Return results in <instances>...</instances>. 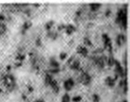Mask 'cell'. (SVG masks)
Returning a JSON list of instances; mask_svg holds the SVG:
<instances>
[{"mask_svg": "<svg viewBox=\"0 0 130 102\" xmlns=\"http://www.w3.org/2000/svg\"><path fill=\"white\" fill-rule=\"evenodd\" d=\"M127 16H126V9L120 8L117 12V17L115 22L120 24V26H123L124 28H126V23H127Z\"/></svg>", "mask_w": 130, "mask_h": 102, "instance_id": "6da1fadb", "label": "cell"}, {"mask_svg": "<svg viewBox=\"0 0 130 102\" xmlns=\"http://www.w3.org/2000/svg\"><path fill=\"white\" fill-rule=\"evenodd\" d=\"M3 82H4L5 85L9 88L10 91L13 90L15 85H16V79L10 74H7V75H5L3 76Z\"/></svg>", "mask_w": 130, "mask_h": 102, "instance_id": "7a4b0ae2", "label": "cell"}, {"mask_svg": "<svg viewBox=\"0 0 130 102\" xmlns=\"http://www.w3.org/2000/svg\"><path fill=\"white\" fill-rule=\"evenodd\" d=\"M113 66H114V69H115V75L118 77H120L121 79H123L125 77V76H126V70L123 68L122 64H120V62L117 61V60H115Z\"/></svg>", "mask_w": 130, "mask_h": 102, "instance_id": "3957f363", "label": "cell"}, {"mask_svg": "<svg viewBox=\"0 0 130 102\" xmlns=\"http://www.w3.org/2000/svg\"><path fill=\"white\" fill-rule=\"evenodd\" d=\"M74 85H75V81H74V79H73L72 77H69V78H67V80L64 81L63 87H64V89H65V90L67 91V92H69V91H71V90L73 89Z\"/></svg>", "mask_w": 130, "mask_h": 102, "instance_id": "277c9868", "label": "cell"}, {"mask_svg": "<svg viewBox=\"0 0 130 102\" xmlns=\"http://www.w3.org/2000/svg\"><path fill=\"white\" fill-rule=\"evenodd\" d=\"M102 37H103V43H104V48H105L106 50H108L110 52H112V50H113L112 41H111V39L109 38L108 34L103 33Z\"/></svg>", "mask_w": 130, "mask_h": 102, "instance_id": "5b68a950", "label": "cell"}, {"mask_svg": "<svg viewBox=\"0 0 130 102\" xmlns=\"http://www.w3.org/2000/svg\"><path fill=\"white\" fill-rule=\"evenodd\" d=\"M79 78H80V82H81L82 85H89L91 83V76L87 72H83Z\"/></svg>", "mask_w": 130, "mask_h": 102, "instance_id": "8992f818", "label": "cell"}, {"mask_svg": "<svg viewBox=\"0 0 130 102\" xmlns=\"http://www.w3.org/2000/svg\"><path fill=\"white\" fill-rule=\"evenodd\" d=\"M77 52H78L79 55L83 56V57H87L88 54H89V50L86 46L84 45H78L77 47Z\"/></svg>", "mask_w": 130, "mask_h": 102, "instance_id": "52a82bcc", "label": "cell"}, {"mask_svg": "<svg viewBox=\"0 0 130 102\" xmlns=\"http://www.w3.org/2000/svg\"><path fill=\"white\" fill-rule=\"evenodd\" d=\"M68 65H69V68L71 70H73V71H78L79 68H80V62H79V60L78 59H74Z\"/></svg>", "mask_w": 130, "mask_h": 102, "instance_id": "ba28073f", "label": "cell"}, {"mask_svg": "<svg viewBox=\"0 0 130 102\" xmlns=\"http://www.w3.org/2000/svg\"><path fill=\"white\" fill-rule=\"evenodd\" d=\"M50 86H51V88L53 89V91L54 92V93H58L59 91H60V86L58 85V82L54 78L52 80V82L50 83Z\"/></svg>", "mask_w": 130, "mask_h": 102, "instance_id": "9c48e42d", "label": "cell"}, {"mask_svg": "<svg viewBox=\"0 0 130 102\" xmlns=\"http://www.w3.org/2000/svg\"><path fill=\"white\" fill-rule=\"evenodd\" d=\"M77 30L76 27L73 25V24H68V25H66V28H65V31L67 35H72L75 31Z\"/></svg>", "mask_w": 130, "mask_h": 102, "instance_id": "30bf717a", "label": "cell"}, {"mask_svg": "<svg viewBox=\"0 0 130 102\" xmlns=\"http://www.w3.org/2000/svg\"><path fill=\"white\" fill-rule=\"evenodd\" d=\"M126 36L124 34H118L117 37H116V44L119 47H121L122 45L126 42Z\"/></svg>", "mask_w": 130, "mask_h": 102, "instance_id": "8fae6325", "label": "cell"}, {"mask_svg": "<svg viewBox=\"0 0 130 102\" xmlns=\"http://www.w3.org/2000/svg\"><path fill=\"white\" fill-rule=\"evenodd\" d=\"M49 64H50V66L52 67V69H56V68H59V67H60V64H59L58 61L55 59L54 57H52V58H50Z\"/></svg>", "mask_w": 130, "mask_h": 102, "instance_id": "7c38bea8", "label": "cell"}, {"mask_svg": "<svg viewBox=\"0 0 130 102\" xmlns=\"http://www.w3.org/2000/svg\"><path fill=\"white\" fill-rule=\"evenodd\" d=\"M104 82H105L106 85H108L109 87H113V86L115 85V80L113 79V77L107 76L106 78H105Z\"/></svg>", "mask_w": 130, "mask_h": 102, "instance_id": "4fadbf2b", "label": "cell"}, {"mask_svg": "<svg viewBox=\"0 0 130 102\" xmlns=\"http://www.w3.org/2000/svg\"><path fill=\"white\" fill-rule=\"evenodd\" d=\"M101 4L100 3H91L90 5V11L91 12H97L100 8H101Z\"/></svg>", "mask_w": 130, "mask_h": 102, "instance_id": "5bb4252c", "label": "cell"}, {"mask_svg": "<svg viewBox=\"0 0 130 102\" xmlns=\"http://www.w3.org/2000/svg\"><path fill=\"white\" fill-rule=\"evenodd\" d=\"M53 79H54L53 75L49 74V73H46V75H45V76H44V84L46 85H49L50 83L52 82Z\"/></svg>", "mask_w": 130, "mask_h": 102, "instance_id": "9a60e30c", "label": "cell"}, {"mask_svg": "<svg viewBox=\"0 0 130 102\" xmlns=\"http://www.w3.org/2000/svg\"><path fill=\"white\" fill-rule=\"evenodd\" d=\"M8 30V27L4 22H0V36L5 35Z\"/></svg>", "mask_w": 130, "mask_h": 102, "instance_id": "2e32d148", "label": "cell"}, {"mask_svg": "<svg viewBox=\"0 0 130 102\" xmlns=\"http://www.w3.org/2000/svg\"><path fill=\"white\" fill-rule=\"evenodd\" d=\"M61 102H71V97L68 93H65L61 98Z\"/></svg>", "mask_w": 130, "mask_h": 102, "instance_id": "e0dca14e", "label": "cell"}, {"mask_svg": "<svg viewBox=\"0 0 130 102\" xmlns=\"http://www.w3.org/2000/svg\"><path fill=\"white\" fill-rule=\"evenodd\" d=\"M54 25V20H50L45 24V30L47 31H51V29L53 28V26Z\"/></svg>", "mask_w": 130, "mask_h": 102, "instance_id": "ac0fdd59", "label": "cell"}, {"mask_svg": "<svg viewBox=\"0 0 130 102\" xmlns=\"http://www.w3.org/2000/svg\"><path fill=\"white\" fill-rule=\"evenodd\" d=\"M25 58H26V55L24 54V53H18L17 56H16V60L17 61H18L19 63H22L24 60H25Z\"/></svg>", "mask_w": 130, "mask_h": 102, "instance_id": "d6986e66", "label": "cell"}, {"mask_svg": "<svg viewBox=\"0 0 130 102\" xmlns=\"http://www.w3.org/2000/svg\"><path fill=\"white\" fill-rule=\"evenodd\" d=\"M31 22H28V21H25V23L23 24L22 26V33H24V32H26L27 30L31 28Z\"/></svg>", "mask_w": 130, "mask_h": 102, "instance_id": "ffe728a7", "label": "cell"}, {"mask_svg": "<svg viewBox=\"0 0 130 102\" xmlns=\"http://www.w3.org/2000/svg\"><path fill=\"white\" fill-rule=\"evenodd\" d=\"M91 98H92V101L93 102H100L101 101V97H100V95H98V94H92V96H91Z\"/></svg>", "mask_w": 130, "mask_h": 102, "instance_id": "44dd1931", "label": "cell"}, {"mask_svg": "<svg viewBox=\"0 0 130 102\" xmlns=\"http://www.w3.org/2000/svg\"><path fill=\"white\" fill-rule=\"evenodd\" d=\"M83 42H84V46H91L92 45V42H91V41L90 40V38H88V37H85L84 39H83Z\"/></svg>", "mask_w": 130, "mask_h": 102, "instance_id": "7402d4cb", "label": "cell"}, {"mask_svg": "<svg viewBox=\"0 0 130 102\" xmlns=\"http://www.w3.org/2000/svg\"><path fill=\"white\" fill-rule=\"evenodd\" d=\"M81 100H82V97L79 96V95L74 96L73 98H71V101L72 102H80Z\"/></svg>", "mask_w": 130, "mask_h": 102, "instance_id": "603a6c76", "label": "cell"}, {"mask_svg": "<svg viewBox=\"0 0 130 102\" xmlns=\"http://www.w3.org/2000/svg\"><path fill=\"white\" fill-rule=\"evenodd\" d=\"M67 53L66 51H62L59 53V59L62 60V61H65L67 59Z\"/></svg>", "mask_w": 130, "mask_h": 102, "instance_id": "cb8c5ba5", "label": "cell"}, {"mask_svg": "<svg viewBox=\"0 0 130 102\" xmlns=\"http://www.w3.org/2000/svg\"><path fill=\"white\" fill-rule=\"evenodd\" d=\"M5 20H6V17L2 13H0V22H4Z\"/></svg>", "mask_w": 130, "mask_h": 102, "instance_id": "d4e9b609", "label": "cell"}, {"mask_svg": "<svg viewBox=\"0 0 130 102\" xmlns=\"http://www.w3.org/2000/svg\"><path fill=\"white\" fill-rule=\"evenodd\" d=\"M66 28V25L65 24H61V25L58 26V30H65Z\"/></svg>", "mask_w": 130, "mask_h": 102, "instance_id": "484cf974", "label": "cell"}, {"mask_svg": "<svg viewBox=\"0 0 130 102\" xmlns=\"http://www.w3.org/2000/svg\"><path fill=\"white\" fill-rule=\"evenodd\" d=\"M28 89H29V92H32L33 91V87H31V86H28Z\"/></svg>", "mask_w": 130, "mask_h": 102, "instance_id": "4316f807", "label": "cell"}, {"mask_svg": "<svg viewBox=\"0 0 130 102\" xmlns=\"http://www.w3.org/2000/svg\"><path fill=\"white\" fill-rule=\"evenodd\" d=\"M105 15H106L107 17H108V16H110V15H111V11H110V10H107V12L105 13Z\"/></svg>", "mask_w": 130, "mask_h": 102, "instance_id": "83f0119b", "label": "cell"}, {"mask_svg": "<svg viewBox=\"0 0 130 102\" xmlns=\"http://www.w3.org/2000/svg\"><path fill=\"white\" fill-rule=\"evenodd\" d=\"M7 70H8V72H9V70H11V66H10V65H8V66H7Z\"/></svg>", "mask_w": 130, "mask_h": 102, "instance_id": "f1b7e54d", "label": "cell"}, {"mask_svg": "<svg viewBox=\"0 0 130 102\" xmlns=\"http://www.w3.org/2000/svg\"><path fill=\"white\" fill-rule=\"evenodd\" d=\"M36 101H37V102H44V100H43V99H42V98H40V99H37Z\"/></svg>", "mask_w": 130, "mask_h": 102, "instance_id": "f546056e", "label": "cell"}, {"mask_svg": "<svg viewBox=\"0 0 130 102\" xmlns=\"http://www.w3.org/2000/svg\"><path fill=\"white\" fill-rule=\"evenodd\" d=\"M2 92H3V90H2V89H1V88H0V94L2 93Z\"/></svg>", "mask_w": 130, "mask_h": 102, "instance_id": "4dcf8cb0", "label": "cell"}, {"mask_svg": "<svg viewBox=\"0 0 130 102\" xmlns=\"http://www.w3.org/2000/svg\"><path fill=\"white\" fill-rule=\"evenodd\" d=\"M34 102H37V101H36V100H35V101H34Z\"/></svg>", "mask_w": 130, "mask_h": 102, "instance_id": "1f68e13d", "label": "cell"}]
</instances>
